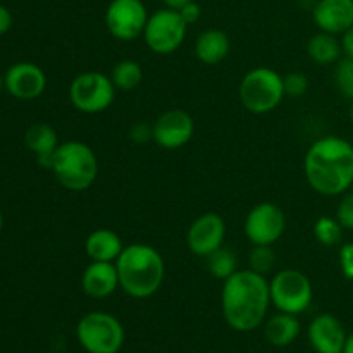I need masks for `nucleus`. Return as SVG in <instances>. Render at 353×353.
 <instances>
[{
    "mask_svg": "<svg viewBox=\"0 0 353 353\" xmlns=\"http://www.w3.org/2000/svg\"><path fill=\"white\" fill-rule=\"evenodd\" d=\"M164 2V6L168 7V9H174V10H179L181 7H185L186 3L192 2V0H162Z\"/></svg>",
    "mask_w": 353,
    "mask_h": 353,
    "instance_id": "obj_35",
    "label": "nucleus"
},
{
    "mask_svg": "<svg viewBox=\"0 0 353 353\" xmlns=\"http://www.w3.org/2000/svg\"><path fill=\"white\" fill-rule=\"evenodd\" d=\"M340 268L345 278L353 281V241L340 248Z\"/></svg>",
    "mask_w": 353,
    "mask_h": 353,
    "instance_id": "obj_30",
    "label": "nucleus"
},
{
    "mask_svg": "<svg viewBox=\"0 0 353 353\" xmlns=\"http://www.w3.org/2000/svg\"><path fill=\"white\" fill-rule=\"evenodd\" d=\"M81 288L90 299L103 300L119 288L116 262H90L81 276Z\"/></svg>",
    "mask_w": 353,
    "mask_h": 353,
    "instance_id": "obj_17",
    "label": "nucleus"
},
{
    "mask_svg": "<svg viewBox=\"0 0 353 353\" xmlns=\"http://www.w3.org/2000/svg\"><path fill=\"white\" fill-rule=\"evenodd\" d=\"M186 30H188V24L183 21L179 10L165 7L150 14L143 30V40L155 54L169 55L181 47Z\"/></svg>",
    "mask_w": 353,
    "mask_h": 353,
    "instance_id": "obj_9",
    "label": "nucleus"
},
{
    "mask_svg": "<svg viewBox=\"0 0 353 353\" xmlns=\"http://www.w3.org/2000/svg\"><path fill=\"white\" fill-rule=\"evenodd\" d=\"M341 47H343V52L347 54V57L353 59V26L348 31L343 33V40H341Z\"/></svg>",
    "mask_w": 353,
    "mask_h": 353,
    "instance_id": "obj_34",
    "label": "nucleus"
},
{
    "mask_svg": "<svg viewBox=\"0 0 353 353\" xmlns=\"http://www.w3.org/2000/svg\"><path fill=\"white\" fill-rule=\"evenodd\" d=\"M341 52H343V47H341V41L338 40L336 34L324 33V31L314 34L309 40V43H307V54H309V57L316 64L321 65L336 62L340 59Z\"/></svg>",
    "mask_w": 353,
    "mask_h": 353,
    "instance_id": "obj_22",
    "label": "nucleus"
},
{
    "mask_svg": "<svg viewBox=\"0 0 353 353\" xmlns=\"http://www.w3.org/2000/svg\"><path fill=\"white\" fill-rule=\"evenodd\" d=\"M2 228H3V214L0 210V233H2Z\"/></svg>",
    "mask_w": 353,
    "mask_h": 353,
    "instance_id": "obj_38",
    "label": "nucleus"
},
{
    "mask_svg": "<svg viewBox=\"0 0 353 353\" xmlns=\"http://www.w3.org/2000/svg\"><path fill=\"white\" fill-rule=\"evenodd\" d=\"M148 17L141 0H112L105 10V26L117 40L131 41L143 34Z\"/></svg>",
    "mask_w": 353,
    "mask_h": 353,
    "instance_id": "obj_10",
    "label": "nucleus"
},
{
    "mask_svg": "<svg viewBox=\"0 0 353 353\" xmlns=\"http://www.w3.org/2000/svg\"><path fill=\"white\" fill-rule=\"evenodd\" d=\"M283 86H285V95L299 99V97L305 95L309 90V79L303 72H288L286 76H283Z\"/></svg>",
    "mask_w": 353,
    "mask_h": 353,
    "instance_id": "obj_28",
    "label": "nucleus"
},
{
    "mask_svg": "<svg viewBox=\"0 0 353 353\" xmlns=\"http://www.w3.org/2000/svg\"><path fill=\"white\" fill-rule=\"evenodd\" d=\"M123 241L112 230H95L85 241V250L93 262H116L123 252Z\"/></svg>",
    "mask_w": 353,
    "mask_h": 353,
    "instance_id": "obj_19",
    "label": "nucleus"
},
{
    "mask_svg": "<svg viewBox=\"0 0 353 353\" xmlns=\"http://www.w3.org/2000/svg\"><path fill=\"white\" fill-rule=\"evenodd\" d=\"M303 171L316 193L343 195L353 186V145L340 137L319 138L307 150Z\"/></svg>",
    "mask_w": 353,
    "mask_h": 353,
    "instance_id": "obj_2",
    "label": "nucleus"
},
{
    "mask_svg": "<svg viewBox=\"0 0 353 353\" xmlns=\"http://www.w3.org/2000/svg\"><path fill=\"white\" fill-rule=\"evenodd\" d=\"M131 138L134 141H147L152 138V128H148L147 124H137L131 130Z\"/></svg>",
    "mask_w": 353,
    "mask_h": 353,
    "instance_id": "obj_33",
    "label": "nucleus"
},
{
    "mask_svg": "<svg viewBox=\"0 0 353 353\" xmlns=\"http://www.w3.org/2000/svg\"><path fill=\"white\" fill-rule=\"evenodd\" d=\"M276 265V254L271 245H255L250 254V269L262 276L272 272Z\"/></svg>",
    "mask_w": 353,
    "mask_h": 353,
    "instance_id": "obj_26",
    "label": "nucleus"
},
{
    "mask_svg": "<svg viewBox=\"0 0 353 353\" xmlns=\"http://www.w3.org/2000/svg\"><path fill=\"white\" fill-rule=\"evenodd\" d=\"M205 259H207V268H209L210 274L217 279L226 281L231 274H234V272L238 271L236 255L224 247L217 248L216 252H212V254Z\"/></svg>",
    "mask_w": 353,
    "mask_h": 353,
    "instance_id": "obj_24",
    "label": "nucleus"
},
{
    "mask_svg": "<svg viewBox=\"0 0 353 353\" xmlns=\"http://www.w3.org/2000/svg\"><path fill=\"white\" fill-rule=\"evenodd\" d=\"M226 236V223L216 212H205L196 217L186 233L188 248L199 257H209L223 247Z\"/></svg>",
    "mask_w": 353,
    "mask_h": 353,
    "instance_id": "obj_13",
    "label": "nucleus"
},
{
    "mask_svg": "<svg viewBox=\"0 0 353 353\" xmlns=\"http://www.w3.org/2000/svg\"><path fill=\"white\" fill-rule=\"evenodd\" d=\"M24 143L34 154L38 165L50 169L55 150L61 145L57 140V133L50 124L37 123L28 128L24 133Z\"/></svg>",
    "mask_w": 353,
    "mask_h": 353,
    "instance_id": "obj_18",
    "label": "nucleus"
},
{
    "mask_svg": "<svg viewBox=\"0 0 353 353\" xmlns=\"http://www.w3.org/2000/svg\"><path fill=\"white\" fill-rule=\"evenodd\" d=\"M336 219L343 226V230H353V192L347 193L341 199L336 209Z\"/></svg>",
    "mask_w": 353,
    "mask_h": 353,
    "instance_id": "obj_29",
    "label": "nucleus"
},
{
    "mask_svg": "<svg viewBox=\"0 0 353 353\" xmlns=\"http://www.w3.org/2000/svg\"><path fill=\"white\" fill-rule=\"evenodd\" d=\"M116 97L112 79L99 71H86L76 76L69 86V100L76 110L100 114L109 109Z\"/></svg>",
    "mask_w": 353,
    "mask_h": 353,
    "instance_id": "obj_8",
    "label": "nucleus"
},
{
    "mask_svg": "<svg viewBox=\"0 0 353 353\" xmlns=\"http://www.w3.org/2000/svg\"><path fill=\"white\" fill-rule=\"evenodd\" d=\"M76 338L88 353H117L124 345V327L109 312H88L76 326Z\"/></svg>",
    "mask_w": 353,
    "mask_h": 353,
    "instance_id": "obj_6",
    "label": "nucleus"
},
{
    "mask_svg": "<svg viewBox=\"0 0 353 353\" xmlns=\"http://www.w3.org/2000/svg\"><path fill=\"white\" fill-rule=\"evenodd\" d=\"M116 90H123V92H131V90L137 88L138 85L143 79V71H141V65L137 61H121L114 65L112 74H110Z\"/></svg>",
    "mask_w": 353,
    "mask_h": 353,
    "instance_id": "obj_23",
    "label": "nucleus"
},
{
    "mask_svg": "<svg viewBox=\"0 0 353 353\" xmlns=\"http://www.w3.org/2000/svg\"><path fill=\"white\" fill-rule=\"evenodd\" d=\"M6 90L19 100H34L47 88V76L33 62H16L3 74Z\"/></svg>",
    "mask_w": 353,
    "mask_h": 353,
    "instance_id": "obj_14",
    "label": "nucleus"
},
{
    "mask_svg": "<svg viewBox=\"0 0 353 353\" xmlns=\"http://www.w3.org/2000/svg\"><path fill=\"white\" fill-rule=\"evenodd\" d=\"M300 331H302V324H300L299 317L286 312H278L276 316L269 317L264 326L265 340L272 347L278 348L292 345L300 336Z\"/></svg>",
    "mask_w": 353,
    "mask_h": 353,
    "instance_id": "obj_21",
    "label": "nucleus"
},
{
    "mask_svg": "<svg viewBox=\"0 0 353 353\" xmlns=\"http://www.w3.org/2000/svg\"><path fill=\"white\" fill-rule=\"evenodd\" d=\"M12 23H14V19H12V14H10V10L7 9L6 6H2V3H0V37H2V34H6L7 31L12 28Z\"/></svg>",
    "mask_w": 353,
    "mask_h": 353,
    "instance_id": "obj_32",
    "label": "nucleus"
},
{
    "mask_svg": "<svg viewBox=\"0 0 353 353\" xmlns=\"http://www.w3.org/2000/svg\"><path fill=\"white\" fill-rule=\"evenodd\" d=\"M312 17L324 33L343 34L353 26V0H319Z\"/></svg>",
    "mask_w": 353,
    "mask_h": 353,
    "instance_id": "obj_16",
    "label": "nucleus"
},
{
    "mask_svg": "<svg viewBox=\"0 0 353 353\" xmlns=\"http://www.w3.org/2000/svg\"><path fill=\"white\" fill-rule=\"evenodd\" d=\"M179 14H181L183 21L190 26V24H195L196 21L200 19V16H202V9H200L199 3L192 0V2H188L185 7L179 9Z\"/></svg>",
    "mask_w": 353,
    "mask_h": 353,
    "instance_id": "obj_31",
    "label": "nucleus"
},
{
    "mask_svg": "<svg viewBox=\"0 0 353 353\" xmlns=\"http://www.w3.org/2000/svg\"><path fill=\"white\" fill-rule=\"evenodd\" d=\"M347 336L343 323L331 314L314 317L307 330L309 343L316 353H343Z\"/></svg>",
    "mask_w": 353,
    "mask_h": 353,
    "instance_id": "obj_15",
    "label": "nucleus"
},
{
    "mask_svg": "<svg viewBox=\"0 0 353 353\" xmlns=\"http://www.w3.org/2000/svg\"><path fill=\"white\" fill-rule=\"evenodd\" d=\"M283 76L271 68H255L240 83V100L252 114H268L285 99Z\"/></svg>",
    "mask_w": 353,
    "mask_h": 353,
    "instance_id": "obj_5",
    "label": "nucleus"
},
{
    "mask_svg": "<svg viewBox=\"0 0 353 353\" xmlns=\"http://www.w3.org/2000/svg\"><path fill=\"white\" fill-rule=\"evenodd\" d=\"M352 192H353V190H352Z\"/></svg>",
    "mask_w": 353,
    "mask_h": 353,
    "instance_id": "obj_40",
    "label": "nucleus"
},
{
    "mask_svg": "<svg viewBox=\"0 0 353 353\" xmlns=\"http://www.w3.org/2000/svg\"><path fill=\"white\" fill-rule=\"evenodd\" d=\"M314 234L324 247H336L343 240V226L338 219L323 216L314 224Z\"/></svg>",
    "mask_w": 353,
    "mask_h": 353,
    "instance_id": "obj_25",
    "label": "nucleus"
},
{
    "mask_svg": "<svg viewBox=\"0 0 353 353\" xmlns=\"http://www.w3.org/2000/svg\"><path fill=\"white\" fill-rule=\"evenodd\" d=\"M334 81H336L338 90L343 93L347 99L353 100V59L347 57L338 64L336 72H334Z\"/></svg>",
    "mask_w": 353,
    "mask_h": 353,
    "instance_id": "obj_27",
    "label": "nucleus"
},
{
    "mask_svg": "<svg viewBox=\"0 0 353 353\" xmlns=\"http://www.w3.org/2000/svg\"><path fill=\"white\" fill-rule=\"evenodd\" d=\"M119 288L131 299L143 300L161 290L165 278V264L154 247L131 243L123 248L116 261Z\"/></svg>",
    "mask_w": 353,
    "mask_h": 353,
    "instance_id": "obj_3",
    "label": "nucleus"
},
{
    "mask_svg": "<svg viewBox=\"0 0 353 353\" xmlns=\"http://www.w3.org/2000/svg\"><path fill=\"white\" fill-rule=\"evenodd\" d=\"M343 353H353V333L348 334V336H347V341H345Z\"/></svg>",
    "mask_w": 353,
    "mask_h": 353,
    "instance_id": "obj_36",
    "label": "nucleus"
},
{
    "mask_svg": "<svg viewBox=\"0 0 353 353\" xmlns=\"http://www.w3.org/2000/svg\"><path fill=\"white\" fill-rule=\"evenodd\" d=\"M286 230L285 212L272 202H262L248 212L245 234L254 245H272Z\"/></svg>",
    "mask_w": 353,
    "mask_h": 353,
    "instance_id": "obj_11",
    "label": "nucleus"
},
{
    "mask_svg": "<svg viewBox=\"0 0 353 353\" xmlns=\"http://www.w3.org/2000/svg\"><path fill=\"white\" fill-rule=\"evenodd\" d=\"M271 305V292L265 276L252 271H236L224 281L221 307L228 326L238 333L261 327Z\"/></svg>",
    "mask_w": 353,
    "mask_h": 353,
    "instance_id": "obj_1",
    "label": "nucleus"
},
{
    "mask_svg": "<svg viewBox=\"0 0 353 353\" xmlns=\"http://www.w3.org/2000/svg\"><path fill=\"white\" fill-rule=\"evenodd\" d=\"M231 48L230 37L223 30H207L199 34L195 41V54L200 62L207 65L219 64L228 57Z\"/></svg>",
    "mask_w": 353,
    "mask_h": 353,
    "instance_id": "obj_20",
    "label": "nucleus"
},
{
    "mask_svg": "<svg viewBox=\"0 0 353 353\" xmlns=\"http://www.w3.org/2000/svg\"><path fill=\"white\" fill-rule=\"evenodd\" d=\"M3 88H6V79H3V76L0 74V93H2Z\"/></svg>",
    "mask_w": 353,
    "mask_h": 353,
    "instance_id": "obj_37",
    "label": "nucleus"
},
{
    "mask_svg": "<svg viewBox=\"0 0 353 353\" xmlns=\"http://www.w3.org/2000/svg\"><path fill=\"white\" fill-rule=\"evenodd\" d=\"M350 121L353 123V100H352V105H350Z\"/></svg>",
    "mask_w": 353,
    "mask_h": 353,
    "instance_id": "obj_39",
    "label": "nucleus"
},
{
    "mask_svg": "<svg viewBox=\"0 0 353 353\" xmlns=\"http://www.w3.org/2000/svg\"><path fill=\"white\" fill-rule=\"evenodd\" d=\"M271 303L279 312L299 314L305 312L314 299L310 279L299 269H283L276 272L269 281Z\"/></svg>",
    "mask_w": 353,
    "mask_h": 353,
    "instance_id": "obj_7",
    "label": "nucleus"
},
{
    "mask_svg": "<svg viewBox=\"0 0 353 353\" xmlns=\"http://www.w3.org/2000/svg\"><path fill=\"white\" fill-rule=\"evenodd\" d=\"M50 171L55 179L71 192H85L95 183L99 161L92 148L81 141H64L55 150Z\"/></svg>",
    "mask_w": 353,
    "mask_h": 353,
    "instance_id": "obj_4",
    "label": "nucleus"
},
{
    "mask_svg": "<svg viewBox=\"0 0 353 353\" xmlns=\"http://www.w3.org/2000/svg\"><path fill=\"white\" fill-rule=\"evenodd\" d=\"M195 133V123L186 110L171 109L157 117L152 126V138L164 150L185 147Z\"/></svg>",
    "mask_w": 353,
    "mask_h": 353,
    "instance_id": "obj_12",
    "label": "nucleus"
}]
</instances>
